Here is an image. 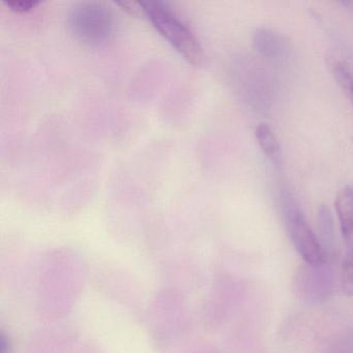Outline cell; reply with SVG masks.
Listing matches in <instances>:
<instances>
[{
	"instance_id": "cell-1",
	"label": "cell",
	"mask_w": 353,
	"mask_h": 353,
	"mask_svg": "<svg viewBox=\"0 0 353 353\" xmlns=\"http://www.w3.org/2000/svg\"><path fill=\"white\" fill-rule=\"evenodd\" d=\"M144 14L154 28L164 37L181 57L194 65H201L204 52L194 32L166 5L157 1H142Z\"/></svg>"
},
{
	"instance_id": "cell-2",
	"label": "cell",
	"mask_w": 353,
	"mask_h": 353,
	"mask_svg": "<svg viewBox=\"0 0 353 353\" xmlns=\"http://www.w3.org/2000/svg\"><path fill=\"white\" fill-rule=\"evenodd\" d=\"M284 220L289 237L305 263L311 266L325 265L328 258L321 241L310 226L305 214L293 202H288L285 206Z\"/></svg>"
},
{
	"instance_id": "cell-3",
	"label": "cell",
	"mask_w": 353,
	"mask_h": 353,
	"mask_svg": "<svg viewBox=\"0 0 353 353\" xmlns=\"http://www.w3.org/2000/svg\"><path fill=\"white\" fill-rule=\"evenodd\" d=\"M74 32L90 44H100L110 34V16L101 8L82 7L72 17Z\"/></svg>"
},
{
	"instance_id": "cell-4",
	"label": "cell",
	"mask_w": 353,
	"mask_h": 353,
	"mask_svg": "<svg viewBox=\"0 0 353 353\" xmlns=\"http://www.w3.org/2000/svg\"><path fill=\"white\" fill-rule=\"evenodd\" d=\"M295 289L301 299L321 301L327 299L332 290V276L322 266L305 265L295 279Z\"/></svg>"
},
{
	"instance_id": "cell-5",
	"label": "cell",
	"mask_w": 353,
	"mask_h": 353,
	"mask_svg": "<svg viewBox=\"0 0 353 353\" xmlns=\"http://www.w3.org/2000/svg\"><path fill=\"white\" fill-rule=\"evenodd\" d=\"M341 233L346 248H353V189L344 187L336 194L334 201Z\"/></svg>"
},
{
	"instance_id": "cell-6",
	"label": "cell",
	"mask_w": 353,
	"mask_h": 353,
	"mask_svg": "<svg viewBox=\"0 0 353 353\" xmlns=\"http://www.w3.org/2000/svg\"><path fill=\"white\" fill-rule=\"evenodd\" d=\"M254 46L260 54L270 59H276L284 54L286 43L282 37L272 30L260 28L254 36Z\"/></svg>"
},
{
	"instance_id": "cell-7",
	"label": "cell",
	"mask_w": 353,
	"mask_h": 353,
	"mask_svg": "<svg viewBox=\"0 0 353 353\" xmlns=\"http://www.w3.org/2000/svg\"><path fill=\"white\" fill-rule=\"evenodd\" d=\"M255 136L264 154L276 166L281 165L282 154H281L280 144L270 127L265 123H260L256 128Z\"/></svg>"
},
{
	"instance_id": "cell-8",
	"label": "cell",
	"mask_w": 353,
	"mask_h": 353,
	"mask_svg": "<svg viewBox=\"0 0 353 353\" xmlns=\"http://www.w3.org/2000/svg\"><path fill=\"white\" fill-rule=\"evenodd\" d=\"M328 68L341 90L353 105V69L338 57H328Z\"/></svg>"
},
{
	"instance_id": "cell-9",
	"label": "cell",
	"mask_w": 353,
	"mask_h": 353,
	"mask_svg": "<svg viewBox=\"0 0 353 353\" xmlns=\"http://www.w3.org/2000/svg\"><path fill=\"white\" fill-rule=\"evenodd\" d=\"M320 227H321L322 239H323V249L326 256L330 258L334 254V230L332 214L327 208H322L319 212Z\"/></svg>"
},
{
	"instance_id": "cell-10",
	"label": "cell",
	"mask_w": 353,
	"mask_h": 353,
	"mask_svg": "<svg viewBox=\"0 0 353 353\" xmlns=\"http://www.w3.org/2000/svg\"><path fill=\"white\" fill-rule=\"evenodd\" d=\"M340 285L343 292L353 296V248H348L340 270Z\"/></svg>"
},
{
	"instance_id": "cell-11",
	"label": "cell",
	"mask_w": 353,
	"mask_h": 353,
	"mask_svg": "<svg viewBox=\"0 0 353 353\" xmlns=\"http://www.w3.org/2000/svg\"><path fill=\"white\" fill-rule=\"evenodd\" d=\"M6 6L9 8L11 11L16 13H28L32 9L40 5V1L36 0H14V1H5Z\"/></svg>"
},
{
	"instance_id": "cell-12",
	"label": "cell",
	"mask_w": 353,
	"mask_h": 353,
	"mask_svg": "<svg viewBox=\"0 0 353 353\" xmlns=\"http://www.w3.org/2000/svg\"><path fill=\"white\" fill-rule=\"evenodd\" d=\"M117 5L121 7L123 11L129 14L130 16H133V17L139 18L140 16L145 15L141 3H136V1H121V3H117Z\"/></svg>"
}]
</instances>
